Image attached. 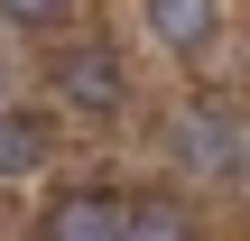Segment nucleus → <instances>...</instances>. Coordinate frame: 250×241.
Wrapping results in <instances>:
<instances>
[{
  "mask_svg": "<svg viewBox=\"0 0 250 241\" xmlns=\"http://www.w3.org/2000/svg\"><path fill=\"white\" fill-rule=\"evenodd\" d=\"M56 93H65L74 111H121V102H130V65H121L102 37H93V46H65V56H56Z\"/></svg>",
  "mask_w": 250,
  "mask_h": 241,
  "instance_id": "nucleus-1",
  "label": "nucleus"
},
{
  "mask_svg": "<svg viewBox=\"0 0 250 241\" xmlns=\"http://www.w3.org/2000/svg\"><path fill=\"white\" fill-rule=\"evenodd\" d=\"M176 158H186L195 176H241L250 167V130L232 111H186V121H176Z\"/></svg>",
  "mask_w": 250,
  "mask_h": 241,
  "instance_id": "nucleus-2",
  "label": "nucleus"
},
{
  "mask_svg": "<svg viewBox=\"0 0 250 241\" xmlns=\"http://www.w3.org/2000/svg\"><path fill=\"white\" fill-rule=\"evenodd\" d=\"M121 223H130L121 186H74V195H56V214H46L37 241H121Z\"/></svg>",
  "mask_w": 250,
  "mask_h": 241,
  "instance_id": "nucleus-3",
  "label": "nucleus"
},
{
  "mask_svg": "<svg viewBox=\"0 0 250 241\" xmlns=\"http://www.w3.org/2000/svg\"><path fill=\"white\" fill-rule=\"evenodd\" d=\"M213 19H223V0H148V37L176 46V56H195L213 37Z\"/></svg>",
  "mask_w": 250,
  "mask_h": 241,
  "instance_id": "nucleus-4",
  "label": "nucleus"
},
{
  "mask_svg": "<svg viewBox=\"0 0 250 241\" xmlns=\"http://www.w3.org/2000/svg\"><path fill=\"white\" fill-rule=\"evenodd\" d=\"M37 167H46V121L37 111H0V186H19Z\"/></svg>",
  "mask_w": 250,
  "mask_h": 241,
  "instance_id": "nucleus-5",
  "label": "nucleus"
},
{
  "mask_svg": "<svg viewBox=\"0 0 250 241\" xmlns=\"http://www.w3.org/2000/svg\"><path fill=\"white\" fill-rule=\"evenodd\" d=\"M121 241H195V223H186V204H167V195H130Z\"/></svg>",
  "mask_w": 250,
  "mask_h": 241,
  "instance_id": "nucleus-6",
  "label": "nucleus"
},
{
  "mask_svg": "<svg viewBox=\"0 0 250 241\" xmlns=\"http://www.w3.org/2000/svg\"><path fill=\"white\" fill-rule=\"evenodd\" d=\"M74 0H0V19H19V28H56Z\"/></svg>",
  "mask_w": 250,
  "mask_h": 241,
  "instance_id": "nucleus-7",
  "label": "nucleus"
}]
</instances>
